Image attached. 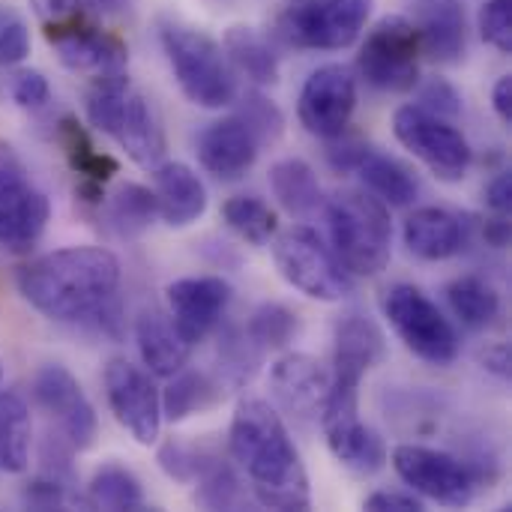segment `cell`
Listing matches in <instances>:
<instances>
[{"label":"cell","instance_id":"obj_1","mask_svg":"<svg viewBox=\"0 0 512 512\" xmlns=\"http://www.w3.org/2000/svg\"><path fill=\"white\" fill-rule=\"evenodd\" d=\"M231 459L246 471L255 501L267 510H309L312 492L282 417L261 399H243L228 432Z\"/></svg>","mask_w":512,"mask_h":512},{"label":"cell","instance_id":"obj_2","mask_svg":"<svg viewBox=\"0 0 512 512\" xmlns=\"http://www.w3.org/2000/svg\"><path fill=\"white\" fill-rule=\"evenodd\" d=\"M120 261L102 246H69L30 261L18 273L21 297L51 321L84 324L117 294Z\"/></svg>","mask_w":512,"mask_h":512},{"label":"cell","instance_id":"obj_3","mask_svg":"<svg viewBox=\"0 0 512 512\" xmlns=\"http://www.w3.org/2000/svg\"><path fill=\"white\" fill-rule=\"evenodd\" d=\"M333 252L354 276H378L393 255V222L381 198L357 189L336 192L327 201Z\"/></svg>","mask_w":512,"mask_h":512},{"label":"cell","instance_id":"obj_4","mask_svg":"<svg viewBox=\"0 0 512 512\" xmlns=\"http://www.w3.org/2000/svg\"><path fill=\"white\" fill-rule=\"evenodd\" d=\"M159 42L189 102L201 108H225L237 99L234 66L207 33L177 21H162Z\"/></svg>","mask_w":512,"mask_h":512},{"label":"cell","instance_id":"obj_5","mask_svg":"<svg viewBox=\"0 0 512 512\" xmlns=\"http://www.w3.org/2000/svg\"><path fill=\"white\" fill-rule=\"evenodd\" d=\"M372 0H294L276 18V36L303 51H342L357 42Z\"/></svg>","mask_w":512,"mask_h":512},{"label":"cell","instance_id":"obj_6","mask_svg":"<svg viewBox=\"0 0 512 512\" xmlns=\"http://www.w3.org/2000/svg\"><path fill=\"white\" fill-rule=\"evenodd\" d=\"M273 261L288 285L312 300L336 303L354 291L351 273L342 267L336 252L312 228H288L273 246Z\"/></svg>","mask_w":512,"mask_h":512},{"label":"cell","instance_id":"obj_7","mask_svg":"<svg viewBox=\"0 0 512 512\" xmlns=\"http://www.w3.org/2000/svg\"><path fill=\"white\" fill-rule=\"evenodd\" d=\"M384 315L414 357L432 366H450L459 357L456 327L417 285H393L384 294Z\"/></svg>","mask_w":512,"mask_h":512},{"label":"cell","instance_id":"obj_8","mask_svg":"<svg viewBox=\"0 0 512 512\" xmlns=\"http://www.w3.org/2000/svg\"><path fill=\"white\" fill-rule=\"evenodd\" d=\"M420 54L417 24L402 15H387L366 36L357 57V72L375 90L405 93L420 81Z\"/></svg>","mask_w":512,"mask_h":512},{"label":"cell","instance_id":"obj_9","mask_svg":"<svg viewBox=\"0 0 512 512\" xmlns=\"http://www.w3.org/2000/svg\"><path fill=\"white\" fill-rule=\"evenodd\" d=\"M51 204L33 183L21 156L0 141V249L30 252L45 234Z\"/></svg>","mask_w":512,"mask_h":512},{"label":"cell","instance_id":"obj_10","mask_svg":"<svg viewBox=\"0 0 512 512\" xmlns=\"http://www.w3.org/2000/svg\"><path fill=\"white\" fill-rule=\"evenodd\" d=\"M393 132L399 144L411 150L435 177L456 183L468 174L474 150L450 120L420 105H402L393 117Z\"/></svg>","mask_w":512,"mask_h":512},{"label":"cell","instance_id":"obj_11","mask_svg":"<svg viewBox=\"0 0 512 512\" xmlns=\"http://www.w3.org/2000/svg\"><path fill=\"white\" fill-rule=\"evenodd\" d=\"M393 468L396 474L423 498L444 504V507H465L474 501L480 477L474 468L444 450L420 447V444H402L393 450Z\"/></svg>","mask_w":512,"mask_h":512},{"label":"cell","instance_id":"obj_12","mask_svg":"<svg viewBox=\"0 0 512 512\" xmlns=\"http://www.w3.org/2000/svg\"><path fill=\"white\" fill-rule=\"evenodd\" d=\"M105 396L117 423L138 441L156 444L162 429V399L153 378L126 360H111L105 366Z\"/></svg>","mask_w":512,"mask_h":512},{"label":"cell","instance_id":"obj_13","mask_svg":"<svg viewBox=\"0 0 512 512\" xmlns=\"http://www.w3.org/2000/svg\"><path fill=\"white\" fill-rule=\"evenodd\" d=\"M354 108H357V78L351 75L348 66L330 63L306 78L300 90L297 114L306 132L330 141L348 129Z\"/></svg>","mask_w":512,"mask_h":512},{"label":"cell","instance_id":"obj_14","mask_svg":"<svg viewBox=\"0 0 512 512\" xmlns=\"http://www.w3.org/2000/svg\"><path fill=\"white\" fill-rule=\"evenodd\" d=\"M33 399L48 417L57 420L63 438L69 441L72 450H90L93 447L96 429H99L96 411L66 366H60V363L42 366L33 375Z\"/></svg>","mask_w":512,"mask_h":512},{"label":"cell","instance_id":"obj_15","mask_svg":"<svg viewBox=\"0 0 512 512\" xmlns=\"http://www.w3.org/2000/svg\"><path fill=\"white\" fill-rule=\"evenodd\" d=\"M165 294L174 330L189 348H195L219 327L234 291L222 276H186L171 282Z\"/></svg>","mask_w":512,"mask_h":512},{"label":"cell","instance_id":"obj_16","mask_svg":"<svg viewBox=\"0 0 512 512\" xmlns=\"http://www.w3.org/2000/svg\"><path fill=\"white\" fill-rule=\"evenodd\" d=\"M270 387L285 414L297 423H321L324 402L330 393L327 369L309 354H285L270 369Z\"/></svg>","mask_w":512,"mask_h":512},{"label":"cell","instance_id":"obj_17","mask_svg":"<svg viewBox=\"0 0 512 512\" xmlns=\"http://www.w3.org/2000/svg\"><path fill=\"white\" fill-rule=\"evenodd\" d=\"M48 42L54 45L60 63L72 72H90V75H105V72H123L126 69V45L102 33L90 24H75V18L48 24Z\"/></svg>","mask_w":512,"mask_h":512},{"label":"cell","instance_id":"obj_18","mask_svg":"<svg viewBox=\"0 0 512 512\" xmlns=\"http://www.w3.org/2000/svg\"><path fill=\"white\" fill-rule=\"evenodd\" d=\"M258 138L249 132V126L234 114L225 120L210 123L207 129H201L195 153L198 162L219 180H237L243 177L255 159H258Z\"/></svg>","mask_w":512,"mask_h":512},{"label":"cell","instance_id":"obj_19","mask_svg":"<svg viewBox=\"0 0 512 512\" xmlns=\"http://www.w3.org/2000/svg\"><path fill=\"white\" fill-rule=\"evenodd\" d=\"M111 138L126 150V156L141 168H156L165 159L168 141L153 102L141 90H129L123 111L111 129Z\"/></svg>","mask_w":512,"mask_h":512},{"label":"cell","instance_id":"obj_20","mask_svg":"<svg viewBox=\"0 0 512 512\" xmlns=\"http://www.w3.org/2000/svg\"><path fill=\"white\" fill-rule=\"evenodd\" d=\"M405 246L411 255L423 261H447L459 252H465L471 240V228L462 216L444 210V207H423L414 210L405 222Z\"/></svg>","mask_w":512,"mask_h":512},{"label":"cell","instance_id":"obj_21","mask_svg":"<svg viewBox=\"0 0 512 512\" xmlns=\"http://www.w3.org/2000/svg\"><path fill=\"white\" fill-rule=\"evenodd\" d=\"M159 216L171 228H186L207 210V189L201 177L183 162H162L153 168Z\"/></svg>","mask_w":512,"mask_h":512},{"label":"cell","instance_id":"obj_22","mask_svg":"<svg viewBox=\"0 0 512 512\" xmlns=\"http://www.w3.org/2000/svg\"><path fill=\"white\" fill-rule=\"evenodd\" d=\"M384 357V333L381 327L360 312L345 315L336 324V354L333 375L363 381V375Z\"/></svg>","mask_w":512,"mask_h":512},{"label":"cell","instance_id":"obj_23","mask_svg":"<svg viewBox=\"0 0 512 512\" xmlns=\"http://www.w3.org/2000/svg\"><path fill=\"white\" fill-rule=\"evenodd\" d=\"M60 147L69 159V168L81 177V186H78V195L90 204H96L102 198V183H108L114 174H117V159L96 150L87 129L75 120V117H63L60 120Z\"/></svg>","mask_w":512,"mask_h":512},{"label":"cell","instance_id":"obj_24","mask_svg":"<svg viewBox=\"0 0 512 512\" xmlns=\"http://www.w3.org/2000/svg\"><path fill=\"white\" fill-rule=\"evenodd\" d=\"M420 48L438 63H456L468 45V21L465 9L453 0H432L420 9Z\"/></svg>","mask_w":512,"mask_h":512},{"label":"cell","instance_id":"obj_25","mask_svg":"<svg viewBox=\"0 0 512 512\" xmlns=\"http://www.w3.org/2000/svg\"><path fill=\"white\" fill-rule=\"evenodd\" d=\"M135 342L144 366L159 378H171L189 363L192 348L180 339L174 324L159 312H144L135 321Z\"/></svg>","mask_w":512,"mask_h":512},{"label":"cell","instance_id":"obj_26","mask_svg":"<svg viewBox=\"0 0 512 512\" xmlns=\"http://www.w3.org/2000/svg\"><path fill=\"white\" fill-rule=\"evenodd\" d=\"M324 435H327L330 453L345 468H351L354 474H375L387 462V444H384V438L375 429H369L360 417L342 420V423H327L324 426Z\"/></svg>","mask_w":512,"mask_h":512},{"label":"cell","instance_id":"obj_27","mask_svg":"<svg viewBox=\"0 0 512 512\" xmlns=\"http://www.w3.org/2000/svg\"><path fill=\"white\" fill-rule=\"evenodd\" d=\"M270 189L276 201L291 213V216H309L315 213L324 198H321V183L312 171L309 162L303 159H282L270 168Z\"/></svg>","mask_w":512,"mask_h":512},{"label":"cell","instance_id":"obj_28","mask_svg":"<svg viewBox=\"0 0 512 512\" xmlns=\"http://www.w3.org/2000/svg\"><path fill=\"white\" fill-rule=\"evenodd\" d=\"M357 174L372 189V195L381 198L390 207H408L420 195L417 177L399 159H393V156H384V153L369 150V156L360 162Z\"/></svg>","mask_w":512,"mask_h":512},{"label":"cell","instance_id":"obj_29","mask_svg":"<svg viewBox=\"0 0 512 512\" xmlns=\"http://www.w3.org/2000/svg\"><path fill=\"white\" fill-rule=\"evenodd\" d=\"M225 54L231 66H237L255 84H276L279 81V57L270 42L252 27H231L225 33Z\"/></svg>","mask_w":512,"mask_h":512},{"label":"cell","instance_id":"obj_30","mask_svg":"<svg viewBox=\"0 0 512 512\" xmlns=\"http://www.w3.org/2000/svg\"><path fill=\"white\" fill-rule=\"evenodd\" d=\"M447 300L453 315L468 330H486L501 315V297L498 291L480 279V276H459L447 285Z\"/></svg>","mask_w":512,"mask_h":512},{"label":"cell","instance_id":"obj_31","mask_svg":"<svg viewBox=\"0 0 512 512\" xmlns=\"http://www.w3.org/2000/svg\"><path fill=\"white\" fill-rule=\"evenodd\" d=\"M156 216H159L156 192H150L141 183H123L108 198V222L126 240H135V237L147 234Z\"/></svg>","mask_w":512,"mask_h":512},{"label":"cell","instance_id":"obj_32","mask_svg":"<svg viewBox=\"0 0 512 512\" xmlns=\"http://www.w3.org/2000/svg\"><path fill=\"white\" fill-rule=\"evenodd\" d=\"M30 459V414L21 396L0 393V471L21 474Z\"/></svg>","mask_w":512,"mask_h":512},{"label":"cell","instance_id":"obj_33","mask_svg":"<svg viewBox=\"0 0 512 512\" xmlns=\"http://www.w3.org/2000/svg\"><path fill=\"white\" fill-rule=\"evenodd\" d=\"M222 399V384H216L204 372H177L171 375V387L162 396V414L171 423H183L186 417L216 405Z\"/></svg>","mask_w":512,"mask_h":512},{"label":"cell","instance_id":"obj_34","mask_svg":"<svg viewBox=\"0 0 512 512\" xmlns=\"http://www.w3.org/2000/svg\"><path fill=\"white\" fill-rule=\"evenodd\" d=\"M87 495L90 504L99 510H144V492L138 477L117 462H108L93 474Z\"/></svg>","mask_w":512,"mask_h":512},{"label":"cell","instance_id":"obj_35","mask_svg":"<svg viewBox=\"0 0 512 512\" xmlns=\"http://www.w3.org/2000/svg\"><path fill=\"white\" fill-rule=\"evenodd\" d=\"M264 351L249 339L246 330L228 327L219 339V375L231 387H246L261 366Z\"/></svg>","mask_w":512,"mask_h":512},{"label":"cell","instance_id":"obj_36","mask_svg":"<svg viewBox=\"0 0 512 512\" xmlns=\"http://www.w3.org/2000/svg\"><path fill=\"white\" fill-rule=\"evenodd\" d=\"M222 219L234 234H240L252 246H264L276 234V213L252 195H237L222 204Z\"/></svg>","mask_w":512,"mask_h":512},{"label":"cell","instance_id":"obj_37","mask_svg":"<svg viewBox=\"0 0 512 512\" xmlns=\"http://www.w3.org/2000/svg\"><path fill=\"white\" fill-rule=\"evenodd\" d=\"M195 483H198L195 504H201L207 510H240L246 504L243 483H240L237 471L222 456H213Z\"/></svg>","mask_w":512,"mask_h":512},{"label":"cell","instance_id":"obj_38","mask_svg":"<svg viewBox=\"0 0 512 512\" xmlns=\"http://www.w3.org/2000/svg\"><path fill=\"white\" fill-rule=\"evenodd\" d=\"M246 333L261 351H279L291 345L294 336L300 333V318L282 303H264L252 312Z\"/></svg>","mask_w":512,"mask_h":512},{"label":"cell","instance_id":"obj_39","mask_svg":"<svg viewBox=\"0 0 512 512\" xmlns=\"http://www.w3.org/2000/svg\"><path fill=\"white\" fill-rule=\"evenodd\" d=\"M237 117L249 126V132L258 138V144H261V147H264V144L279 141V138H282V132H285V117H282L279 105H276V102H270V99H267V96H261V93H246V96L240 99V111H237Z\"/></svg>","mask_w":512,"mask_h":512},{"label":"cell","instance_id":"obj_40","mask_svg":"<svg viewBox=\"0 0 512 512\" xmlns=\"http://www.w3.org/2000/svg\"><path fill=\"white\" fill-rule=\"evenodd\" d=\"M210 459H213V453L183 444V441H168L159 447V468L171 480H180V483H195L204 474V468L210 465Z\"/></svg>","mask_w":512,"mask_h":512},{"label":"cell","instance_id":"obj_41","mask_svg":"<svg viewBox=\"0 0 512 512\" xmlns=\"http://www.w3.org/2000/svg\"><path fill=\"white\" fill-rule=\"evenodd\" d=\"M480 33L501 54L512 51V0H486L480 9Z\"/></svg>","mask_w":512,"mask_h":512},{"label":"cell","instance_id":"obj_42","mask_svg":"<svg viewBox=\"0 0 512 512\" xmlns=\"http://www.w3.org/2000/svg\"><path fill=\"white\" fill-rule=\"evenodd\" d=\"M30 54V33L24 21L0 9V66H15Z\"/></svg>","mask_w":512,"mask_h":512},{"label":"cell","instance_id":"obj_43","mask_svg":"<svg viewBox=\"0 0 512 512\" xmlns=\"http://www.w3.org/2000/svg\"><path fill=\"white\" fill-rule=\"evenodd\" d=\"M417 105L426 108V111H432V114H438V117H444V120H456V117L462 114V96H459V90H456L450 81H444V78H432V81L423 87Z\"/></svg>","mask_w":512,"mask_h":512},{"label":"cell","instance_id":"obj_44","mask_svg":"<svg viewBox=\"0 0 512 512\" xmlns=\"http://www.w3.org/2000/svg\"><path fill=\"white\" fill-rule=\"evenodd\" d=\"M12 99H15V105L30 108V111H36V108L48 105V99H51L48 78H45L42 72H36V69H24V72H18V75L12 78Z\"/></svg>","mask_w":512,"mask_h":512},{"label":"cell","instance_id":"obj_45","mask_svg":"<svg viewBox=\"0 0 512 512\" xmlns=\"http://www.w3.org/2000/svg\"><path fill=\"white\" fill-rule=\"evenodd\" d=\"M369 150H372L369 144H363L360 138H345V132H342V135L330 138L327 162H330L336 171H357L360 162L369 156Z\"/></svg>","mask_w":512,"mask_h":512},{"label":"cell","instance_id":"obj_46","mask_svg":"<svg viewBox=\"0 0 512 512\" xmlns=\"http://www.w3.org/2000/svg\"><path fill=\"white\" fill-rule=\"evenodd\" d=\"M24 501L33 510H60L66 504V483L54 480V477H39L24 489Z\"/></svg>","mask_w":512,"mask_h":512},{"label":"cell","instance_id":"obj_47","mask_svg":"<svg viewBox=\"0 0 512 512\" xmlns=\"http://www.w3.org/2000/svg\"><path fill=\"white\" fill-rule=\"evenodd\" d=\"M87 0H30V6L36 9V15L45 21V24H60V21H69L75 15H81Z\"/></svg>","mask_w":512,"mask_h":512},{"label":"cell","instance_id":"obj_48","mask_svg":"<svg viewBox=\"0 0 512 512\" xmlns=\"http://www.w3.org/2000/svg\"><path fill=\"white\" fill-rule=\"evenodd\" d=\"M363 507L372 512H423V501L399 492H375L372 498H366Z\"/></svg>","mask_w":512,"mask_h":512},{"label":"cell","instance_id":"obj_49","mask_svg":"<svg viewBox=\"0 0 512 512\" xmlns=\"http://www.w3.org/2000/svg\"><path fill=\"white\" fill-rule=\"evenodd\" d=\"M486 204H489L498 216H510V207H512L510 171H501L498 177H492V183L486 186Z\"/></svg>","mask_w":512,"mask_h":512},{"label":"cell","instance_id":"obj_50","mask_svg":"<svg viewBox=\"0 0 512 512\" xmlns=\"http://www.w3.org/2000/svg\"><path fill=\"white\" fill-rule=\"evenodd\" d=\"M492 105H495V114L510 126L512 123V78L510 75H501L495 90H492Z\"/></svg>","mask_w":512,"mask_h":512},{"label":"cell","instance_id":"obj_51","mask_svg":"<svg viewBox=\"0 0 512 512\" xmlns=\"http://www.w3.org/2000/svg\"><path fill=\"white\" fill-rule=\"evenodd\" d=\"M483 237H486V243H489V246L504 249V246L510 243V222H507V216H498V213H495V219H489V222H486Z\"/></svg>","mask_w":512,"mask_h":512},{"label":"cell","instance_id":"obj_52","mask_svg":"<svg viewBox=\"0 0 512 512\" xmlns=\"http://www.w3.org/2000/svg\"><path fill=\"white\" fill-rule=\"evenodd\" d=\"M486 363H489V369H492V372H498V375H510V351H507L504 345L492 348V351L486 354Z\"/></svg>","mask_w":512,"mask_h":512},{"label":"cell","instance_id":"obj_53","mask_svg":"<svg viewBox=\"0 0 512 512\" xmlns=\"http://www.w3.org/2000/svg\"><path fill=\"white\" fill-rule=\"evenodd\" d=\"M87 3H93L105 15H117V12H126L129 9V0H87Z\"/></svg>","mask_w":512,"mask_h":512},{"label":"cell","instance_id":"obj_54","mask_svg":"<svg viewBox=\"0 0 512 512\" xmlns=\"http://www.w3.org/2000/svg\"><path fill=\"white\" fill-rule=\"evenodd\" d=\"M0 378H3V369H0Z\"/></svg>","mask_w":512,"mask_h":512}]
</instances>
